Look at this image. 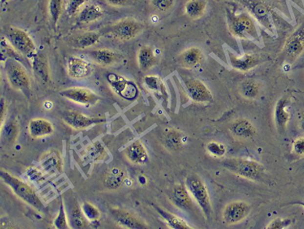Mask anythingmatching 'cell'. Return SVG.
<instances>
[{
  "label": "cell",
  "mask_w": 304,
  "mask_h": 229,
  "mask_svg": "<svg viewBox=\"0 0 304 229\" xmlns=\"http://www.w3.org/2000/svg\"><path fill=\"white\" fill-rule=\"evenodd\" d=\"M166 141L169 147L173 148V149H177L181 144L179 135L175 132H172L167 135Z\"/></svg>",
  "instance_id": "36"
},
{
  "label": "cell",
  "mask_w": 304,
  "mask_h": 229,
  "mask_svg": "<svg viewBox=\"0 0 304 229\" xmlns=\"http://www.w3.org/2000/svg\"><path fill=\"white\" fill-rule=\"evenodd\" d=\"M107 1L113 6H123L127 3L128 0H107Z\"/></svg>",
  "instance_id": "43"
},
{
  "label": "cell",
  "mask_w": 304,
  "mask_h": 229,
  "mask_svg": "<svg viewBox=\"0 0 304 229\" xmlns=\"http://www.w3.org/2000/svg\"><path fill=\"white\" fill-rule=\"evenodd\" d=\"M140 26L132 20L123 21L113 26L112 32L115 36L124 40L133 38L139 32Z\"/></svg>",
  "instance_id": "11"
},
{
  "label": "cell",
  "mask_w": 304,
  "mask_h": 229,
  "mask_svg": "<svg viewBox=\"0 0 304 229\" xmlns=\"http://www.w3.org/2000/svg\"><path fill=\"white\" fill-rule=\"evenodd\" d=\"M187 86L192 98L197 102H206L212 98L208 89L198 80H189L187 83Z\"/></svg>",
  "instance_id": "12"
},
{
  "label": "cell",
  "mask_w": 304,
  "mask_h": 229,
  "mask_svg": "<svg viewBox=\"0 0 304 229\" xmlns=\"http://www.w3.org/2000/svg\"><path fill=\"white\" fill-rule=\"evenodd\" d=\"M111 212L115 219L124 226L133 229L146 228V226L141 221L129 212L125 211V210L115 209L111 210Z\"/></svg>",
  "instance_id": "13"
},
{
  "label": "cell",
  "mask_w": 304,
  "mask_h": 229,
  "mask_svg": "<svg viewBox=\"0 0 304 229\" xmlns=\"http://www.w3.org/2000/svg\"><path fill=\"white\" fill-rule=\"evenodd\" d=\"M232 130L236 136L241 137H249L255 134L253 126L246 119H239L233 125Z\"/></svg>",
  "instance_id": "21"
},
{
  "label": "cell",
  "mask_w": 304,
  "mask_h": 229,
  "mask_svg": "<svg viewBox=\"0 0 304 229\" xmlns=\"http://www.w3.org/2000/svg\"><path fill=\"white\" fill-rule=\"evenodd\" d=\"M29 131L32 137H41L52 133L53 129L49 121L43 119H36L30 121Z\"/></svg>",
  "instance_id": "14"
},
{
  "label": "cell",
  "mask_w": 304,
  "mask_h": 229,
  "mask_svg": "<svg viewBox=\"0 0 304 229\" xmlns=\"http://www.w3.org/2000/svg\"><path fill=\"white\" fill-rule=\"evenodd\" d=\"M1 177L6 183L13 189L14 193L26 203L39 210H44V205L36 193L26 183L12 176L9 173L1 171Z\"/></svg>",
  "instance_id": "1"
},
{
  "label": "cell",
  "mask_w": 304,
  "mask_h": 229,
  "mask_svg": "<svg viewBox=\"0 0 304 229\" xmlns=\"http://www.w3.org/2000/svg\"><path fill=\"white\" fill-rule=\"evenodd\" d=\"M103 11L98 6L91 5L85 8L81 12L79 20L81 22L85 23H89L96 22V21L102 17Z\"/></svg>",
  "instance_id": "22"
},
{
  "label": "cell",
  "mask_w": 304,
  "mask_h": 229,
  "mask_svg": "<svg viewBox=\"0 0 304 229\" xmlns=\"http://www.w3.org/2000/svg\"><path fill=\"white\" fill-rule=\"evenodd\" d=\"M225 166L228 167L233 172L249 179H260L263 172V169L258 163L245 160H228L225 163Z\"/></svg>",
  "instance_id": "3"
},
{
  "label": "cell",
  "mask_w": 304,
  "mask_h": 229,
  "mask_svg": "<svg viewBox=\"0 0 304 229\" xmlns=\"http://www.w3.org/2000/svg\"><path fill=\"white\" fill-rule=\"evenodd\" d=\"M231 62H232L233 67L239 70L249 69L255 63V61H254L253 58L249 56L246 57L243 59L233 58V59H231Z\"/></svg>",
  "instance_id": "33"
},
{
  "label": "cell",
  "mask_w": 304,
  "mask_h": 229,
  "mask_svg": "<svg viewBox=\"0 0 304 229\" xmlns=\"http://www.w3.org/2000/svg\"><path fill=\"white\" fill-rule=\"evenodd\" d=\"M153 7L160 11H167L173 7L174 0H151Z\"/></svg>",
  "instance_id": "35"
},
{
  "label": "cell",
  "mask_w": 304,
  "mask_h": 229,
  "mask_svg": "<svg viewBox=\"0 0 304 229\" xmlns=\"http://www.w3.org/2000/svg\"><path fill=\"white\" fill-rule=\"evenodd\" d=\"M83 210H84V214H86V216L88 219H96L99 215L98 210L94 207V206L91 205L90 204H85L84 206H83Z\"/></svg>",
  "instance_id": "37"
},
{
  "label": "cell",
  "mask_w": 304,
  "mask_h": 229,
  "mask_svg": "<svg viewBox=\"0 0 304 229\" xmlns=\"http://www.w3.org/2000/svg\"><path fill=\"white\" fill-rule=\"evenodd\" d=\"M301 124L302 127L304 130V113L303 115H302L301 119Z\"/></svg>",
  "instance_id": "45"
},
{
  "label": "cell",
  "mask_w": 304,
  "mask_h": 229,
  "mask_svg": "<svg viewBox=\"0 0 304 229\" xmlns=\"http://www.w3.org/2000/svg\"><path fill=\"white\" fill-rule=\"evenodd\" d=\"M202 59V53L197 48H191L184 51L179 57L182 67L188 69L195 68Z\"/></svg>",
  "instance_id": "15"
},
{
  "label": "cell",
  "mask_w": 304,
  "mask_h": 229,
  "mask_svg": "<svg viewBox=\"0 0 304 229\" xmlns=\"http://www.w3.org/2000/svg\"><path fill=\"white\" fill-rule=\"evenodd\" d=\"M239 90L242 95L247 98H256L259 94V88L255 82L251 80H246L241 83Z\"/></svg>",
  "instance_id": "28"
},
{
  "label": "cell",
  "mask_w": 304,
  "mask_h": 229,
  "mask_svg": "<svg viewBox=\"0 0 304 229\" xmlns=\"http://www.w3.org/2000/svg\"><path fill=\"white\" fill-rule=\"evenodd\" d=\"M253 23L247 16L235 18L231 22V27L235 34L240 35L242 32H251L253 30Z\"/></svg>",
  "instance_id": "24"
},
{
  "label": "cell",
  "mask_w": 304,
  "mask_h": 229,
  "mask_svg": "<svg viewBox=\"0 0 304 229\" xmlns=\"http://www.w3.org/2000/svg\"><path fill=\"white\" fill-rule=\"evenodd\" d=\"M287 102L286 100H281L277 105L276 109V121L279 129H284L289 120V114L286 111Z\"/></svg>",
  "instance_id": "26"
},
{
  "label": "cell",
  "mask_w": 304,
  "mask_h": 229,
  "mask_svg": "<svg viewBox=\"0 0 304 229\" xmlns=\"http://www.w3.org/2000/svg\"><path fill=\"white\" fill-rule=\"evenodd\" d=\"M174 199L177 205L181 207H189L191 204L189 197H188L187 191L183 187H177L174 191Z\"/></svg>",
  "instance_id": "29"
},
{
  "label": "cell",
  "mask_w": 304,
  "mask_h": 229,
  "mask_svg": "<svg viewBox=\"0 0 304 229\" xmlns=\"http://www.w3.org/2000/svg\"><path fill=\"white\" fill-rule=\"evenodd\" d=\"M138 61L139 67L142 69H150L156 62V59L153 54L152 49L149 47H142L138 53Z\"/></svg>",
  "instance_id": "23"
},
{
  "label": "cell",
  "mask_w": 304,
  "mask_h": 229,
  "mask_svg": "<svg viewBox=\"0 0 304 229\" xmlns=\"http://www.w3.org/2000/svg\"><path fill=\"white\" fill-rule=\"evenodd\" d=\"M63 120L67 125L76 129H86L93 124L103 122V119L94 118L75 111H65L63 114Z\"/></svg>",
  "instance_id": "7"
},
{
  "label": "cell",
  "mask_w": 304,
  "mask_h": 229,
  "mask_svg": "<svg viewBox=\"0 0 304 229\" xmlns=\"http://www.w3.org/2000/svg\"><path fill=\"white\" fill-rule=\"evenodd\" d=\"M88 52L95 62L105 67L112 65L116 59L115 53L107 49H94Z\"/></svg>",
  "instance_id": "18"
},
{
  "label": "cell",
  "mask_w": 304,
  "mask_h": 229,
  "mask_svg": "<svg viewBox=\"0 0 304 229\" xmlns=\"http://www.w3.org/2000/svg\"><path fill=\"white\" fill-rule=\"evenodd\" d=\"M62 0H49V12L54 23H57L62 11Z\"/></svg>",
  "instance_id": "30"
},
{
  "label": "cell",
  "mask_w": 304,
  "mask_h": 229,
  "mask_svg": "<svg viewBox=\"0 0 304 229\" xmlns=\"http://www.w3.org/2000/svg\"><path fill=\"white\" fill-rule=\"evenodd\" d=\"M187 183L190 191L205 212L206 215L208 216L210 213V204L208 193L203 183L195 176L190 177Z\"/></svg>",
  "instance_id": "6"
},
{
  "label": "cell",
  "mask_w": 304,
  "mask_h": 229,
  "mask_svg": "<svg viewBox=\"0 0 304 229\" xmlns=\"http://www.w3.org/2000/svg\"><path fill=\"white\" fill-rule=\"evenodd\" d=\"M9 0H1V5H3V4L7 3V1H9Z\"/></svg>",
  "instance_id": "46"
},
{
  "label": "cell",
  "mask_w": 304,
  "mask_h": 229,
  "mask_svg": "<svg viewBox=\"0 0 304 229\" xmlns=\"http://www.w3.org/2000/svg\"><path fill=\"white\" fill-rule=\"evenodd\" d=\"M7 39L12 46L22 55L30 56L34 54L36 46L32 39L24 31L12 30L7 34Z\"/></svg>",
  "instance_id": "4"
},
{
  "label": "cell",
  "mask_w": 304,
  "mask_h": 229,
  "mask_svg": "<svg viewBox=\"0 0 304 229\" xmlns=\"http://www.w3.org/2000/svg\"><path fill=\"white\" fill-rule=\"evenodd\" d=\"M99 39V36L96 33H86L74 39L73 44L76 48H87L88 47L96 45L98 42Z\"/></svg>",
  "instance_id": "25"
},
{
  "label": "cell",
  "mask_w": 304,
  "mask_h": 229,
  "mask_svg": "<svg viewBox=\"0 0 304 229\" xmlns=\"http://www.w3.org/2000/svg\"><path fill=\"white\" fill-rule=\"evenodd\" d=\"M107 77L109 84L123 98L132 100L137 96V88L132 82L126 81L124 78L114 73H109Z\"/></svg>",
  "instance_id": "5"
},
{
  "label": "cell",
  "mask_w": 304,
  "mask_h": 229,
  "mask_svg": "<svg viewBox=\"0 0 304 229\" xmlns=\"http://www.w3.org/2000/svg\"><path fill=\"white\" fill-rule=\"evenodd\" d=\"M208 149L210 152H212L213 154H216L217 156H220V155L224 154L225 152L224 148L223 146L215 143L209 144Z\"/></svg>",
  "instance_id": "40"
},
{
  "label": "cell",
  "mask_w": 304,
  "mask_h": 229,
  "mask_svg": "<svg viewBox=\"0 0 304 229\" xmlns=\"http://www.w3.org/2000/svg\"><path fill=\"white\" fill-rule=\"evenodd\" d=\"M304 47V31L300 30L291 37L286 45V51L291 56L295 57L303 51Z\"/></svg>",
  "instance_id": "17"
},
{
  "label": "cell",
  "mask_w": 304,
  "mask_h": 229,
  "mask_svg": "<svg viewBox=\"0 0 304 229\" xmlns=\"http://www.w3.org/2000/svg\"><path fill=\"white\" fill-rule=\"evenodd\" d=\"M32 68L35 73L45 82L49 80V68L46 60L43 55H35L32 61Z\"/></svg>",
  "instance_id": "20"
},
{
  "label": "cell",
  "mask_w": 304,
  "mask_h": 229,
  "mask_svg": "<svg viewBox=\"0 0 304 229\" xmlns=\"http://www.w3.org/2000/svg\"><path fill=\"white\" fill-rule=\"evenodd\" d=\"M5 70L8 81L12 88L21 91L28 90L30 84L28 75L18 62L8 60L5 63Z\"/></svg>",
  "instance_id": "2"
},
{
  "label": "cell",
  "mask_w": 304,
  "mask_h": 229,
  "mask_svg": "<svg viewBox=\"0 0 304 229\" xmlns=\"http://www.w3.org/2000/svg\"><path fill=\"white\" fill-rule=\"evenodd\" d=\"M249 206L243 202H237L227 206L224 212L225 222L229 224L241 222L247 215Z\"/></svg>",
  "instance_id": "9"
},
{
  "label": "cell",
  "mask_w": 304,
  "mask_h": 229,
  "mask_svg": "<svg viewBox=\"0 0 304 229\" xmlns=\"http://www.w3.org/2000/svg\"><path fill=\"white\" fill-rule=\"evenodd\" d=\"M71 221L76 228H83L86 226V221L77 206H74L71 210Z\"/></svg>",
  "instance_id": "34"
},
{
  "label": "cell",
  "mask_w": 304,
  "mask_h": 229,
  "mask_svg": "<svg viewBox=\"0 0 304 229\" xmlns=\"http://www.w3.org/2000/svg\"><path fill=\"white\" fill-rule=\"evenodd\" d=\"M87 0H69L68 4V12L70 14H75L79 8Z\"/></svg>",
  "instance_id": "38"
},
{
  "label": "cell",
  "mask_w": 304,
  "mask_h": 229,
  "mask_svg": "<svg viewBox=\"0 0 304 229\" xmlns=\"http://www.w3.org/2000/svg\"><path fill=\"white\" fill-rule=\"evenodd\" d=\"M286 222L285 221H282L280 220H275L271 224L270 226L268 227L269 229H279L284 228V226H286Z\"/></svg>",
  "instance_id": "42"
},
{
  "label": "cell",
  "mask_w": 304,
  "mask_h": 229,
  "mask_svg": "<svg viewBox=\"0 0 304 229\" xmlns=\"http://www.w3.org/2000/svg\"><path fill=\"white\" fill-rule=\"evenodd\" d=\"M124 173L123 171L118 168H113L108 173L105 178V183L107 186L109 188L115 189L119 187L123 183Z\"/></svg>",
  "instance_id": "27"
},
{
  "label": "cell",
  "mask_w": 304,
  "mask_h": 229,
  "mask_svg": "<svg viewBox=\"0 0 304 229\" xmlns=\"http://www.w3.org/2000/svg\"><path fill=\"white\" fill-rule=\"evenodd\" d=\"M60 94L72 102L83 105H93L98 100V97L96 94L82 88L68 89L63 91Z\"/></svg>",
  "instance_id": "8"
},
{
  "label": "cell",
  "mask_w": 304,
  "mask_h": 229,
  "mask_svg": "<svg viewBox=\"0 0 304 229\" xmlns=\"http://www.w3.org/2000/svg\"><path fill=\"white\" fill-rule=\"evenodd\" d=\"M126 156L131 162L142 164L148 160V155L143 146L139 142H134L126 150Z\"/></svg>",
  "instance_id": "16"
},
{
  "label": "cell",
  "mask_w": 304,
  "mask_h": 229,
  "mask_svg": "<svg viewBox=\"0 0 304 229\" xmlns=\"http://www.w3.org/2000/svg\"><path fill=\"white\" fill-rule=\"evenodd\" d=\"M4 102H3V100H2L1 99V119H2V117H3V113H4Z\"/></svg>",
  "instance_id": "44"
},
{
  "label": "cell",
  "mask_w": 304,
  "mask_h": 229,
  "mask_svg": "<svg viewBox=\"0 0 304 229\" xmlns=\"http://www.w3.org/2000/svg\"><path fill=\"white\" fill-rule=\"evenodd\" d=\"M293 150L296 154H304V138L298 139L293 143Z\"/></svg>",
  "instance_id": "41"
},
{
  "label": "cell",
  "mask_w": 304,
  "mask_h": 229,
  "mask_svg": "<svg viewBox=\"0 0 304 229\" xmlns=\"http://www.w3.org/2000/svg\"><path fill=\"white\" fill-rule=\"evenodd\" d=\"M92 67L84 60L76 57H71L68 60L67 72L69 75L74 79H84L92 73Z\"/></svg>",
  "instance_id": "10"
},
{
  "label": "cell",
  "mask_w": 304,
  "mask_h": 229,
  "mask_svg": "<svg viewBox=\"0 0 304 229\" xmlns=\"http://www.w3.org/2000/svg\"><path fill=\"white\" fill-rule=\"evenodd\" d=\"M206 8L204 0H190L185 5V13L192 19H198L203 15Z\"/></svg>",
  "instance_id": "19"
},
{
  "label": "cell",
  "mask_w": 304,
  "mask_h": 229,
  "mask_svg": "<svg viewBox=\"0 0 304 229\" xmlns=\"http://www.w3.org/2000/svg\"><path fill=\"white\" fill-rule=\"evenodd\" d=\"M298 204H300V205L303 206V207L304 208V202H299Z\"/></svg>",
  "instance_id": "47"
},
{
  "label": "cell",
  "mask_w": 304,
  "mask_h": 229,
  "mask_svg": "<svg viewBox=\"0 0 304 229\" xmlns=\"http://www.w3.org/2000/svg\"><path fill=\"white\" fill-rule=\"evenodd\" d=\"M55 226L59 229H65L66 228V220L65 217V213H64V209L63 206L61 205V209H60V212L59 216L55 222Z\"/></svg>",
  "instance_id": "39"
},
{
  "label": "cell",
  "mask_w": 304,
  "mask_h": 229,
  "mask_svg": "<svg viewBox=\"0 0 304 229\" xmlns=\"http://www.w3.org/2000/svg\"><path fill=\"white\" fill-rule=\"evenodd\" d=\"M158 209V211L160 212L163 217H164L166 219L172 226L174 228L179 229H188V227L187 224H185L184 221L177 218V216L172 215V214L168 213V212L164 211V210Z\"/></svg>",
  "instance_id": "31"
},
{
  "label": "cell",
  "mask_w": 304,
  "mask_h": 229,
  "mask_svg": "<svg viewBox=\"0 0 304 229\" xmlns=\"http://www.w3.org/2000/svg\"><path fill=\"white\" fill-rule=\"evenodd\" d=\"M18 134L17 125L13 121H9L4 128V136L9 142L15 141Z\"/></svg>",
  "instance_id": "32"
}]
</instances>
